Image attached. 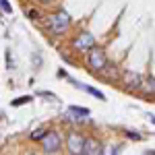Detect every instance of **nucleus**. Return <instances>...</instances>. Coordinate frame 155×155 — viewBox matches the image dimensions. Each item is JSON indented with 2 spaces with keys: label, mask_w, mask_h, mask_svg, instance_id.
Listing matches in <instances>:
<instances>
[{
  "label": "nucleus",
  "mask_w": 155,
  "mask_h": 155,
  "mask_svg": "<svg viewBox=\"0 0 155 155\" xmlns=\"http://www.w3.org/2000/svg\"><path fill=\"white\" fill-rule=\"evenodd\" d=\"M141 89H143L147 95H155V77H147L141 85Z\"/></svg>",
  "instance_id": "nucleus-8"
},
{
  "label": "nucleus",
  "mask_w": 155,
  "mask_h": 155,
  "mask_svg": "<svg viewBox=\"0 0 155 155\" xmlns=\"http://www.w3.org/2000/svg\"><path fill=\"white\" fill-rule=\"evenodd\" d=\"M0 12H4V15H11L12 12V6L8 4V0H0Z\"/></svg>",
  "instance_id": "nucleus-13"
},
{
  "label": "nucleus",
  "mask_w": 155,
  "mask_h": 155,
  "mask_svg": "<svg viewBox=\"0 0 155 155\" xmlns=\"http://www.w3.org/2000/svg\"><path fill=\"white\" fill-rule=\"evenodd\" d=\"M41 2H50V0H41Z\"/></svg>",
  "instance_id": "nucleus-17"
},
{
  "label": "nucleus",
  "mask_w": 155,
  "mask_h": 155,
  "mask_svg": "<svg viewBox=\"0 0 155 155\" xmlns=\"http://www.w3.org/2000/svg\"><path fill=\"white\" fill-rule=\"evenodd\" d=\"M83 153L85 155H99V153H104V145L99 143L97 139H85Z\"/></svg>",
  "instance_id": "nucleus-7"
},
{
  "label": "nucleus",
  "mask_w": 155,
  "mask_h": 155,
  "mask_svg": "<svg viewBox=\"0 0 155 155\" xmlns=\"http://www.w3.org/2000/svg\"><path fill=\"white\" fill-rule=\"evenodd\" d=\"M126 137H128V139H134V141H141V134H139V132H126Z\"/></svg>",
  "instance_id": "nucleus-15"
},
{
  "label": "nucleus",
  "mask_w": 155,
  "mask_h": 155,
  "mask_svg": "<svg viewBox=\"0 0 155 155\" xmlns=\"http://www.w3.org/2000/svg\"><path fill=\"white\" fill-rule=\"evenodd\" d=\"M122 83L126 85V89H128V91H134V89H141L143 79H141V74H137V72L124 71V72H122Z\"/></svg>",
  "instance_id": "nucleus-6"
},
{
  "label": "nucleus",
  "mask_w": 155,
  "mask_h": 155,
  "mask_svg": "<svg viewBox=\"0 0 155 155\" xmlns=\"http://www.w3.org/2000/svg\"><path fill=\"white\" fill-rule=\"evenodd\" d=\"M68 151L74 155H81L83 153V149H85V137L83 134H79V132H71L68 134Z\"/></svg>",
  "instance_id": "nucleus-5"
},
{
  "label": "nucleus",
  "mask_w": 155,
  "mask_h": 155,
  "mask_svg": "<svg viewBox=\"0 0 155 155\" xmlns=\"http://www.w3.org/2000/svg\"><path fill=\"white\" fill-rule=\"evenodd\" d=\"M79 87H81V89H85V91H89V93H91V95H95L97 99H101V101H104V99H106V95H104V93H101V91H97V89H93V87H83V85H79Z\"/></svg>",
  "instance_id": "nucleus-10"
},
{
  "label": "nucleus",
  "mask_w": 155,
  "mask_h": 155,
  "mask_svg": "<svg viewBox=\"0 0 155 155\" xmlns=\"http://www.w3.org/2000/svg\"><path fill=\"white\" fill-rule=\"evenodd\" d=\"M29 101H31V97H29V95H25V97H17V99H12V101H11V106L19 107V106H25V104H29Z\"/></svg>",
  "instance_id": "nucleus-11"
},
{
  "label": "nucleus",
  "mask_w": 155,
  "mask_h": 155,
  "mask_svg": "<svg viewBox=\"0 0 155 155\" xmlns=\"http://www.w3.org/2000/svg\"><path fill=\"white\" fill-rule=\"evenodd\" d=\"M93 46H95V37L91 35V33H87V31L72 39V50L74 52H89Z\"/></svg>",
  "instance_id": "nucleus-3"
},
{
  "label": "nucleus",
  "mask_w": 155,
  "mask_h": 155,
  "mask_svg": "<svg viewBox=\"0 0 155 155\" xmlns=\"http://www.w3.org/2000/svg\"><path fill=\"white\" fill-rule=\"evenodd\" d=\"M68 116H81V118H85V116H89V110H87V107L71 106L68 107Z\"/></svg>",
  "instance_id": "nucleus-9"
},
{
  "label": "nucleus",
  "mask_w": 155,
  "mask_h": 155,
  "mask_svg": "<svg viewBox=\"0 0 155 155\" xmlns=\"http://www.w3.org/2000/svg\"><path fill=\"white\" fill-rule=\"evenodd\" d=\"M87 62H89L91 71H95V72H104V68L107 66V56H106V52H104L101 48H97V46H93V48L89 50V56H87Z\"/></svg>",
  "instance_id": "nucleus-2"
},
{
  "label": "nucleus",
  "mask_w": 155,
  "mask_h": 155,
  "mask_svg": "<svg viewBox=\"0 0 155 155\" xmlns=\"http://www.w3.org/2000/svg\"><path fill=\"white\" fill-rule=\"evenodd\" d=\"M27 17H29L31 21H37V19H39V12L33 11V8H29V11H27Z\"/></svg>",
  "instance_id": "nucleus-14"
},
{
  "label": "nucleus",
  "mask_w": 155,
  "mask_h": 155,
  "mask_svg": "<svg viewBox=\"0 0 155 155\" xmlns=\"http://www.w3.org/2000/svg\"><path fill=\"white\" fill-rule=\"evenodd\" d=\"M46 134H48V132H46V128H37V130L31 132V139H33V141H41Z\"/></svg>",
  "instance_id": "nucleus-12"
},
{
  "label": "nucleus",
  "mask_w": 155,
  "mask_h": 155,
  "mask_svg": "<svg viewBox=\"0 0 155 155\" xmlns=\"http://www.w3.org/2000/svg\"><path fill=\"white\" fill-rule=\"evenodd\" d=\"M60 145H62V141H60L58 132H48V134L41 139V147H44L46 153H56L60 149Z\"/></svg>",
  "instance_id": "nucleus-4"
},
{
  "label": "nucleus",
  "mask_w": 155,
  "mask_h": 155,
  "mask_svg": "<svg viewBox=\"0 0 155 155\" xmlns=\"http://www.w3.org/2000/svg\"><path fill=\"white\" fill-rule=\"evenodd\" d=\"M71 15L66 11H56L52 17H50V31L54 33V35H62V33H66V29L71 27Z\"/></svg>",
  "instance_id": "nucleus-1"
},
{
  "label": "nucleus",
  "mask_w": 155,
  "mask_h": 155,
  "mask_svg": "<svg viewBox=\"0 0 155 155\" xmlns=\"http://www.w3.org/2000/svg\"><path fill=\"white\" fill-rule=\"evenodd\" d=\"M151 122H153V124H155V116H153V118H151Z\"/></svg>",
  "instance_id": "nucleus-16"
}]
</instances>
